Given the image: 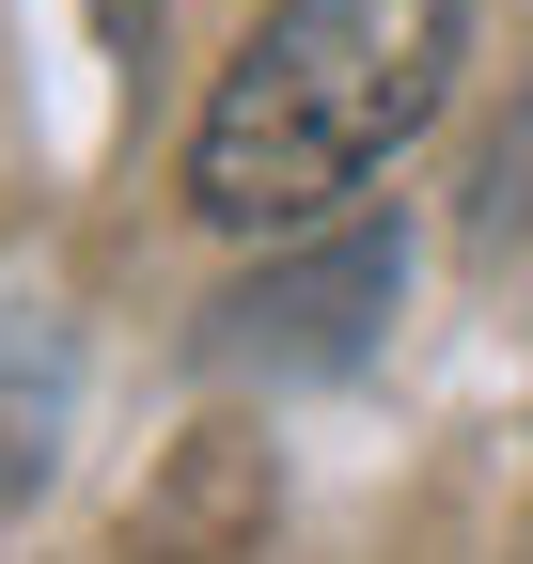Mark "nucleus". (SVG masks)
Segmentation results:
<instances>
[{"label":"nucleus","instance_id":"1","mask_svg":"<svg viewBox=\"0 0 533 564\" xmlns=\"http://www.w3.org/2000/svg\"><path fill=\"white\" fill-rule=\"evenodd\" d=\"M455 17L471 0H266L236 79L188 126V204L220 236H283L314 204H346L392 141H409L455 79Z\"/></svg>","mask_w":533,"mask_h":564},{"label":"nucleus","instance_id":"5","mask_svg":"<svg viewBox=\"0 0 533 564\" xmlns=\"http://www.w3.org/2000/svg\"><path fill=\"white\" fill-rule=\"evenodd\" d=\"M471 236H487V251H502V236H533V110L471 158Z\"/></svg>","mask_w":533,"mask_h":564},{"label":"nucleus","instance_id":"4","mask_svg":"<svg viewBox=\"0 0 533 564\" xmlns=\"http://www.w3.org/2000/svg\"><path fill=\"white\" fill-rule=\"evenodd\" d=\"M63 470V329L47 314H0V518Z\"/></svg>","mask_w":533,"mask_h":564},{"label":"nucleus","instance_id":"6","mask_svg":"<svg viewBox=\"0 0 533 564\" xmlns=\"http://www.w3.org/2000/svg\"><path fill=\"white\" fill-rule=\"evenodd\" d=\"M95 17H110V32H157V0H95Z\"/></svg>","mask_w":533,"mask_h":564},{"label":"nucleus","instance_id":"3","mask_svg":"<svg viewBox=\"0 0 533 564\" xmlns=\"http://www.w3.org/2000/svg\"><path fill=\"white\" fill-rule=\"evenodd\" d=\"M251 549H266V440L188 423L157 455V486L126 502V564H251Z\"/></svg>","mask_w":533,"mask_h":564},{"label":"nucleus","instance_id":"2","mask_svg":"<svg viewBox=\"0 0 533 564\" xmlns=\"http://www.w3.org/2000/svg\"><path fill=\"white\" fill-rule=\"evenodd\" d=\"M392 282H409L392 220H346V236H314V251H283V267H251L236 299L205 314V345L251 361V377H346L361 345L392 329Z\"/></svg>","mask_w":533,"mask_h":564}]
</instances>
